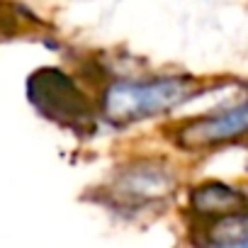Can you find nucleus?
<instances>
[{"label": "nucleus", "mask_w": 248, "mask_h": 248, "mask_svg": "<svg viewBox=\"0 0 248 248\" xmlns=\"http://www.w3.org/2000/svg\"><path fill=\"white\" fill-rule=\"evenodd\" d=\"M209 243H214V246L248 248V214H229V217H221V219L212 226Z\"/></svg>", "instance_id": "6"}, {"label": "nucleus", "mask_w": 248, "mask_h": 248, "mask_svg": "<svg viewBox=\"0 0 248 248\" xmlns=\"http://www.w3.org/2000/svg\"><path fill=\"white\" fill-rule=\"evenodd\" d=\"M114 190L119 195H124L127 200H156V197H163L168 192H173V178L151 166V163H144V166H134L129 170H124L117 183H114Z\"/></svg>", "instance_id": "4"}, {"label": "nucleus", "mask_w": 248, "mask_h": 248, "mask_svg": "<svg viewBox=\"0 0 248 248\" xmlns=\"http://www.w3.org/2000/svg\"><path fill=\"white\" fill-rule=\"evenodd\" d=\"M243 134H248V100L226 107L217 114L190 122L187 127L178 132V141L187 149H202V146L233 141Z\"/></svg>", "instance_id": "3"}, {"label": "nucleus", "mask_w": 248, "mask_h": 248, "mask_svg": "<svg viewBox=\"0 0 248 248\" xmlns=\"http://www.w3.org/2000/svg\"><path fill=\"white\" fill-rule=\"evenodd\" d=\"M30 97L46 117L61 124L85 127L93 119L85 95L73 85V80L66 73L56 68L39 71L37 76L30 78Z\"/></svg>", "instance_id": "2"}, {"label": "nucleus", "mask_w": 248, "mask_h": 248, "mask_svg": "<svg viewBox=\"0 0 248 248\" xmlns=\"http://www.w3.org/2000/svg\"><path fill=\"white\" fill-rule=\"evenodd\" d=\"M190 90L192 80L180 76L151 80H117L105 90L102 112L112 124H132L183 105L192 95Z\"/></svg>", "instance_id": "1"}, {"label": "nucleus", "mask_w": 248, "mask_h": 248, "mask_svg": "<svg viewBox=\"0 0 248 248\" xmlns=\"http://www.w3.org/2000/svg\"><path fill=\"white\" fill-rule=\"evenodd\" d=\"M190 204L197 214H204V217H229V214L248 212V197L221 183L200 185L190 195Z\"/></svg>", "instance_id": "5"}]
</instances>
